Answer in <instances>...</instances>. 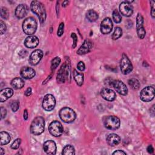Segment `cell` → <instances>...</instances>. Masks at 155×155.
I'll list each match as a JSON object with an SVG mask.
<instances>
[{
    "label": "cell",
    "instance_id": "obj_1",
    "mask_svg": "<svg viewBox=\"0 0 155 155\" xmlns=\"http://www.w3.org/2000/svg\"><path fill=\"white\" fill-rule=\"evenodd\" d=\"M57 81L59 83H65V81L71 82L70 64L68 61H65L61 67L57 74Z\"/></svg>",
    "mask_w": 155,
    "mask_h": 155
},
{
    "label": "cell",
    "instance_id": "obj_2",
    "mask_svg": "<svg viewBox=\"0 0 155 155\" xmlns=\"http://www.w3.org/2000/svg\"><path fill=\"white\" fill-rule=\"evenodd\" d=\"M30 9L37 15L41 24H43L46 19V11L44 5L39 1H33L30 4Z\"/></svg>",
    "mask_w": 155,
    "mask_h": 155
},
{
    "label": "cell",
    "instance_id": "obj_3",
    "mask_svg": "<svg viewBox=\"0 0 155 155\" xmlns=\"http://www.w3.org/2000/svg\"><path fill=\"white\" fill-rule=\"evenodd\" d=\"M45 121L42 116L35 117L30 125V131L34 135H39L44 131Z\"/></svg>",
    "mask_w": 155,
    "mask_h": 155
},
{
    "label": "cell",
    "instance_id": "obj_4",
    "mask_svg": "<svg viewBox=\"0 0 155 155\" xmlns=\"http://www.w3.org/2000/svg\"><path fill=\"white\" fill-rule=\"evenodd\" d=\"M22 29L24 32L27 35H32L35 33L37 29V22L33 17H29L25 19L22 24Z\"/></svg>",
    "mask_w": 155,
    "mask_h": 155
},
{
    "label": "cell",
    "instance_id": "obj_5",
    "mask_svg": "<svg viewBox=\"0 0 155 155\" xmlns=\"http://www.w3.org/2000/svg\"><path fill=\"white\" fill-rule=\"evenodd\" d=\"M59 116L64 122L68 124L73 122L76 119V114L73 109L69 107H64L59 111Z\"/></svg>",
    "mask_w": 155,
    "mask_h": 155
},
{
    "label": "cell",
    "instance_id": "obj_6",
    "mask_svg": "<svg viewBox=\"0 0 155 155\" xmlns=\"http://www.w3.org/2000/svg\"><path fill=\"white\" fill-rule=\"evenodd\" d=\"M105 128L111 130H116L120 127V119L116 116H108L104 120Z\"/></svg>",
    "mask_w": 155,
    "mask_h": 155
},
{
    "label": "cell",
    "instance_id": "obj_7",
    "mask_svg": "<svg viewBox=\"0 0 155 155\" xmlns=\"http://www.w3.org/2000/svg\"><path fill=\"white\" fill-rule=\"evenodd\" d=\"M120 68L123 74H128L133 70L132 64L125 53H123L122 55V58L120 62Z\"/></svg>",
    "mask_w": 155,
    "mask_h": 155
},
{
    "label": "cell",
    "instance_id": "obj_8",
    "mask_svg": "<svg viewBox=\"0 0 155 155\" xmlns=\"http://www.w3.org/2000/svg\"><path fill=\"white\" fill-rule=\"evenodd\" d=\"M155 90L153 87L147 86L143 88L140 93V99L145 102L152 101L154 97Z\"/></svg>",
    "mask_w": 155,
    "mask_h": 155
},
{
    "label": "cell",
    "instance_id": "obj_9",
    "mask_svg": "<svg viewBox=\"0 0 155 155\" xmlns=\"http://www.w3.org/2000/svg\"><path fill=\"white\" fill-rule=\"evenodd\" d=\"M50 133L54 137H59L63 133L64 128L61 123L58 120H54L48 126Z\"/></svg>",
    "mask_w": 155,
    "mask_h": 155
},
{
    "label": "cell",
    "instance_id": "obj_10",
    "mask_svg": "<svg viewBox=\"0 0 155 155\" xmlns=\"http://www.w3.org/2000/svg\"><path fill=\"white\" fill-rule=\"evenodd\" d=\"M56 105V99L53 95L51 94H46L42 101V108L47 111H51L54 109Z\"/></svg>",
    "mask_w": 155,
    "mask_h": 155
},
{
    "label": "cell",
    "instance_id": "obj_11",
    "mask_svg": "<svg viewBox=\"0 0 155 155\" xmlns=\"http://www.w3.org/2000/svg\"><path fill=\"white\" fill-rule=\"evenodd\" d=\"M136 29L139 38L140 39H143L145 36L146 31L143 27V18L140 13H138L136 17Z\"/></svg>",
    "mask_w": 155,
    "mask_h": 155
},
{
    "label": "cell",
    "instance_id": "obj_12",
    "mask_svg": "<svg viewBox=\"0 0 155 155\" xmlns=\"http://www.w3.org/2000/svg\"><path fill=\"white\" fill-rule=\"evenodd\" d=\"M119 10L122 15L125 16L129 17L132 15L133 12V7L132 4L128 1H124L119 5Z\"/></svg>",
    "mask_w": 155,
    "mask_h": 155
},
{
    "label": "cell",
    "instance_id": "obj_13",
    "mask_svg": "<svg viewBox=\"0 0 155 155\" xmlns=\"http://www.w3.org/2000/svg\"><path fill=\"white\" fill-rule=\"evenodd\" d=\"M111 86L120 95L125 96L128 93V88L126 85L120 80H113Z\"/></svg>",
    "mask_w": 155,
    "mask_h": 155
},
{
    "label": "cell",
    "instance_id": "obj_14",
    "mask_svg": "<svg viewBox=\"0 0 155 155\" xmlns=\"http://www.w3.org/2000/svg\"><path fill=\"white\" fill-rule=\"evenodd\" d=\"M113 29V23L110 18H105L101 23V32L104 35L110 33Z\"/></svg>",
    "mask_w": 155,
    "mask_h": 155
},
{
    "label": "cell",
    "instance_id": "obj_15",
    "mask_svg": "<svg viewBox=\"0 0 155 155\" xmlns=\"http://www.w3.org/2000/svg\"><path fill=\"white\" fill-rule=\"evenodd\" d=\"M43 56V52L41 50H35L30 54L29 58V63L31 65H37L41 60Z\"/></svg>",
    "mask_w": 155,
    "mask_h": 155
},
{
    "label": "cell",
    "instance_id": "obj_16",
    "mask_svg": "<svg viewBox=\"0 0 155 155\" xmlns=\"http://www.w3.org/2000/svg\"><path fill=\"white\" fill-rule=\"evenodd\" d=\"M44 151L48 154H55L56 152V145L53 140H49L44 142L43 145Z\"/></svg>",
    "mask_w": 155,
    "mask_h": 155
},
{
    "label": "cell",
    "instance_id": "obj_17",
    "mask_svg": "<svg viewBox=\"0 0 155 155\" xmlns=\"http://www.w3.org/2000/svg\"><path fill=\"white\" fill-rule=\"evenodd\" d=\"M101 96L106 101H113L116 99L115 92L108 88H103L101 91Z\"/></svg>",
    "mask_w": 155,
    "mask_h": 155
},
{
    "label": "cell",
    "instance_id": "obj_18",
    "mask_svg": "<svg viewBox=\"0 0 155 155\" xmlns=\"http://www.w3.org/2000/svg\"><path fill=\"white\" fill-rule=\"evenodd\" d=\"M39 41L37 36L34 35H31L28 36L24 41V45L26 47L29 48H33L38 46Z\"/></svg>",
    "mask_w": 155,
    "mask_h": 155
},
{
    "label": "cell",
    "instance_id": "obj_19",
    "mask_svg": "<svg viewBox=\"0 0 155 155\" xmlns=\"http://www.w3.org/2000/svg\"><path fill=\"white\" fill-rule=\"evenodd\" d=\"M20 74L22 78L25 79H30L35 76V70L31 67H24L21 68Z\"/></svg>",
    "mask_w": 155,
    "mask_h": 155
},
{
    "label": "cell",
    "instance_id": "obj_20",
    "mask_svg": "<svg viewBox=\"0 0 155 155\" xmlns=\"http://www.w3.org/2000/svg\"><path fill=\"white\" fill-rule=\"evenodd\" d=\"M28 12V6L26 4H21L17 6L15 10V15L18 18L21 19L26 16Z\"/></svg>",
    "mask_w": 155,
    "mask_h": 155
},
{
    "label": "cell",
    "instance_id": "obj_21",
    "mask_svg": "<svg viewBox=\"0 0 155 155\" xmlns=\"http://www.w3.org/2000/svg\"><path fill=\"white\" fill-rule=\"evenodd\" d=\"M92 43L89 40H85L82 45L79 47L78 50L77 51V53L78 54H85L88 53L91 49Z\"/></svg>",
    "mask_w": 155,
    "mask_h": 155
},
{
    "label": "cell",
    "instance_id": "obj_22",
    "mask_svg": "<svg viewBox=\"0 0 155 155\" xmlns=\"http://www.w3.org/2000/svg\"><path fill=\"white\" fill-rule=\"evenodd\" d=\"M106 140L107 143L110 145V146H116L117 145H118L120 142V137L116 134H110L107 136V138H106Z\"/></svg>",
    "mask_w": 155,
    "mask_h": 155
},
{
    "label": "cell",
    "instance_id": "obj_23",
    "mask_svg": "<svg viewBox=\"0 0 155 155\" xmlns=\"http://www.w3.org/2000/svg\"><path fill=\"white\" fill-rule=\"evenodd\" d=\"M13 94V90L10 88H6L2 90L0 92V101L3 102L11 97Z\"/></svg>",
    "mask_w": 155,
    "mask_h": 155
},
{
    "label": "cell",
    "instance_id": "obj_24",
    "mask_svg": "<svg viewBox=\"0 0 155 155\" xmlns=\"http://www.w3.org/2000/svg\"><path fill=\"white\" fill-rule=\"evenodd\" d=\"M11 85L15 89H20L24 87V81L22 78L17 77L12 81Z\"/></svg>",
    "mask_w": 155,
    "mask_h": 155
},
{
    "label": "cell",
    "instance_id": "obj_25",
    "mask_svg": "<svg viewBox=\"0 0 155 155\" xmlns=\"http://www.w3.org/2000/svg\"><path fill=\"white\" fill-rule=\"evenodd\" d=\"M73 77L76 84L79 86H82L84 83V74L74 70L73 71Z\"/></svg>",
    "mask_w": 155,
    "mask_h": 155
},
{
    "label": "cell",
    "instance_id": "obj_26",
    "mask_svg": "<svg viewBox=\"0 0 155 155\" xmlns=\"http://www.w3.org/2000/svg\"><path fill=\"white\" fill-rule=\"evenodd\" d=\"M86 17L87 19L90 22H94L98 19V15L94 10H89L86 13Z\"/></svg>",
    "mask_w": 155,
    "mask_h": 155
},
{
    "label": "cell",
    "instance_id": "obj_27",
    "mask_svg": "<svg viewBox=\"0 0 155 155\" xmlns=\"http://www.w3.org/2000/svg\"><path fill=\"white\" fill-rule=\"evenodd\" d=\"M1 145H4L8 143L10 141L11 137L10 134L6 131H1Z\"/></svg>",
    "mask_w": 155,
    "mask_h": 155
},
{
    "label": "cell",
    "instance_id": "obj_28",
    "mask_svg": "<svg viewBox=\"0 0 155 155\" xmlns=\"http://www.w3.org/2000/svg\"><path fill=\"white\" fill-rule=\"evenodd\" d=\"M62 154H75V150L74 147L71 145H65L62 150Z\"/></svg>",
    "mask_w": 155,
    "mask_h": 155
},
{
    "label": "cell",
    "instance_id": "obj_29",
    "mask_svg": "<svg viewBox=\"0 0 155 155\" xmlns=\"http://www.w3.org/2000/svg\"><path fill=\"white\" fill-rule=\"evenodd\" d=\"M128 83L129 85L131 87V88L134 90H138L140 87L139 82L136 79H134V78L130 79L128 81Z\"/></svg>",
    "mask_w": 155,
    "mask_h": 155
},
{
    "label": "cell",
    "instance_id": "obj_30",
    "mask_svg": "<svg viewBox=\"0 0 155 155\" xmlns=\"http://www.w3.org/2000/svg\"><path fill=\"white\" fill-rule=\"evenodd\" d=\"M122 35V28L119 27H116L114 29V31L112 35V39L113 40H116L119 38Z\"/></svg>",
    "mask_w": 155,
    "mask_h": 155
},
{
    "label": "cell",
    "instance_id": "obj_31",
    "mask_svg": "<svg viewBox=\"0 0 155 155\" xmlns=\"http://www.w3.org/2000/svg\"><path fill=\"white\" fill-rule=\"evenodd\" d=\"M113 19L116 23H119L122 21V17L117 10H114L113 12Z\"/></svg>",
    "mask_w": 155,
    "mask_h": 155
},
{
    "label": "cell",
    "instance_id": "obj_32",
    "mask_svg": "<svg viewBox=\"0 0 155 155\" xmlns=\"http://www.w3.org/2000/svg\"><path fill=\"white\" fill-rule=\"evenodd\" d=\"M61 62V59L59 57H56L52 59L51 62V70H55L58 66L59 65V63Z\"/></svg>",
    "mask_w": 155,
    "mask_h": 155
},
{
    "label": "cell",
    "instance_id": "obj_33",
    "mask_svg": "<svg viewBox=\"0 0 155 155\" xmlns=\"http://www.w3.org/2000/svg\"><path fill=\"white\" fill-rule=\"evenodd\" d=\"M10 107L13 112L16 111L19 107V102L18 100L13 101L10 104Z\"/></svg>",
    "mask_w": 155,
    "mask_h": 155
},
{
    "label": "cell",
    "instance_id": "obj_34",
    "mask_svg": "<svg viewBox=\"0 0 155 155\" xmlns=\"http://www.w3.org/2000/svg\"><path fill=\"white\" fill-rule=\"evenodd\" d=\"M1 16L5 19H7L8 18V11L7 8L5 7H1Z\"/></svg>",
    "mask_w": 155,
    "mask_h": 155
},
{
    "label": "cell",
    "instance_id": "obj_35",
    "mask_svg": "<svg viewBox=\"0 0 155 155\" xmlns=\"http://www.w3.org/2000/svg\"><path fill=\"white\" fill-rule=\"evenodd\" d=\"M21 143V139L19 138H18L13 142V143L11 145V148L13 150H16L19 147Z\"/></svg>",
    "mask_w": 155,
    "mask_h": 155
},
{
    "label": "cell",
    "instance_id": "obj_36",
    "mask_svg": "<svg viewBox=\"0 0 155 155\" xmlns=\"http://www.w3.org/2000/svg\"><path fill=\"white\" fill-rule=\"evenodd\" d=\"M64 24L63 22H61L58 27L57 35L58 36H61L64 33Z\"/></svg>",
    "mask_w": 155,
    "mask_h": 155
},
{
    "label": "cell",
    "instance_id": "obj_37",
    "mask_svg": "<svg viewBox=\"0 0 155 155\" xmlns=\"http://www.w3.org/2000/svg\"><path fill=\"white\" fill-rule=\"evenodd\" d=\"M71 37L73 38V44L72 47H73V48H74L76 46V44L78 42V37H77L76 33H72L71 34Z\"/></svg>",
    "mask_w": 155,
    "mask_h": 155
},
{
    "label": "cell",
    "instance_id": "obj_38",
    "mask_svg": "<svg viewBox=\"0 0 155 155\" xmlns=\"http://www.w3.org/2000/svg\"><path fill=\"white\" fill-rule=\"evenodd\" d=\"M0 24H1V34L3 35L7 30V27L4 22H3L2 20H1Z\"/></svg>",
    "mask_w": 155,
    "mask_h": 155
},
{
    "label": "cell",
    "instance_id": "obj_39",
    "mask_svg": "<svg viewBox=\"0 0 155 155\" xmlns=\"http://www.w3.org/2000/svg\"><path fill=\"white\" fill-rule=\"evenodd\" d=\"M77 68L79 70V71H84L85 68V65L84 64V63L82 61H80L78 62V65H77Z\"/></svg>",
    "mask_w": 155,
    "mask_h": 155
},
{
    "label": "cell",
    "instance_id": "obj_40",
    "mask_svg": "<svg viewBox=\"0 0 155 155\" xmlns=\"http://www.w3.org/2000/svg\"><path fill=\"white\" fill-rule=\"evenodd\" d=\"M7 115V110L5 108L1 107V119L4 118Z\"/></svg>",
    "mask_w": 155,
    "mask_h": 155
},
{
    "label": "cell",
    "instance_id": "obj_41",
    "mask_svg": "<svg viewBox=\"0 0 155 155\" xmlns=\"http://www.w3.org/2000/svg\"><path fill=\"white\" fill-rule=\"evenodd\" d=\"M150 2L152 3V4H151V15L152 18H154V16H155V12H154V1H150Z\"/></svg>",
    "mask_w": 155,
    "mask_h": 155
},
{
    "label": "cell",
    "instance_id": "obj_42",
    "mask_svg": "<svg viewBox=\"0 0 155 155\" xmlns=\"http://www.w3.org/2000/svg\"><path fill=\"white\" fill-rule=\"evenodd\" d=\"M113 154H116V155H122V154H127V153L125 152H124L122 150H118L115 151L113 153Z\"/></svg>",
    "mask_w": 155,
    "mask_h": 155
},
{
    "label": "cell",
    "instance_id": "obj_43",
    "mask_svg": "<svg viewBox=\"0 0 155 155\" xmlns=\"http://www.w3.org/2000/svg\"><path fill=\"white\" fill-rule=\"evenodd\" d=\"M31 94V88L30 87H28L25 91L24 93V95L25 96H29Z\"/></svg>",
    "mask_w": 155,
    "mask_h": 155
},
{
    "label": "cell",
    "instance_id": "obj_44",
    "mask_svg": "<svg viewBox=\"0 0 155 155\" xmlns=\"http://www.w3.org/2000/svg\"><path fill=\"white\" fill-rule=\"evenodd\" d=\"M147 150L148 153H150V154H152V153L154 152V148H153V146H152L151 145H149V146L147 147Z\"/></svg>",
    "mask_w": 155,
    "mask_h": 155
},
{
    "label": "cell",
    "instance_id": "obj_45",
    "mask_svg": "<svg viewBox=\"0 0 155 155\" xmlns=\"http://www.w3.org/2000/svg\"><path fill=\"white\" fill-rule=\"evenodd\" d=\"M28 118V112H27V110H25L24 111V120H27Z\"/></svg>",
    "mask_w": 155,
    "mask_h": 155
},
{
    "label": "cell",
    "instance_id": "obj_46",
    "mask_svg": "<svg viewBox=\"0 0 155 155\" xmlns=\"http://www.w3.org/2000/svg\"><path fill=\"white\" fill-rule=\"evenodd\" d=\"M150 111H150V113H151L152 116H154V105L152 106L151 108H150Z\"/></svg>",
    "mask_w": 155,
    "mask_h": 155
},
{
    "label": "cell",
    "instance_id": "obj_47",
    "mask_svg": "<svg viewBox=\"0 0 155 155\" xmlns=\"http://www.w3.org/2000/svg\"><path fill=\"white\" fill-rule=\"evenodd\" d=\"M68 4V1H64L63 2H62V7H65Z\"/></svg>",
    "mask_w": 155,
    "mask_h": 155
},
{
    "label": "cell",
    "instance_id": "obj_48",
    "mask_svg": "<svg viewBox=\"0 0 155 155\" xmlns=\"http://www.w3.org/2000/svg\"><path fill=\"white\" fill-rule=\"evenodd\" d=\"M0 154H4V150H3V148H0Z\"/></svg>",
    "mask_w": 155,
    "mask_h": 155
}]
</instances>
